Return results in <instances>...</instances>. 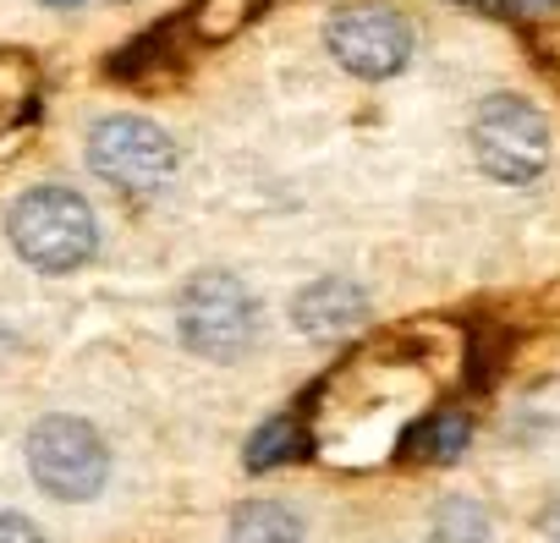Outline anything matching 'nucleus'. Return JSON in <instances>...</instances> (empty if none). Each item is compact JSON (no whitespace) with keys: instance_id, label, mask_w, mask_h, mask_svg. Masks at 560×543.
Here are the masks:
<instances>
[{"instance_id":"nucleus-11","label":"nucleus","mask_w":560,"mask_h":543,"mask_svg":"<svg viewBox=\"0 0 560 543\" xmlns=\"http://www.w3.org/2000/svg\"><path fill=\"white\" fill-rule=\"evenodd\" d=\"M462 450H467V417L462 412H440L423 428H412V439H407V456H429V461H451Z\"/></svg>"},{"instance_id":"nucleus-5","label":"nucleus","mask_w":560,"mask_h":543,"mask_svg":"<svg viewBox=\"0 0 560 543\" xmlns=\"http://www.w3.org/2000/svg\"><path fill=\"white\" fill-rule=\"evenodd\" d=\"M89 165L116 192H160L176 176V143L143 116H105L89 132Z\"/></svg>"},{"instance_id":"nucleus-8","label":"nucleus","mask_w":560,"mask_h":543,"mask_svg":"<svg viewBox=\"0 0 560 543\" xmlns=\"http://www.w3.org/2000/svg\"><path fill=\"white\" fill-rule=\"evenodd\" d=\"M231 543H303V521L280 499H253L231 521Z\"/></svg>"},{"instance_id":"nucleus-4","label":"nucleus","mask_w":560,"mask_h":543,"mask_svg":"<svg viewBox=\"0 0 560 543\" xmlns=\"http://www.w3.org/2000/svg\"><path fill=\"white\" fill-rule=\"evenodd\" d=\"M28 467H34V483L67 505H83L105 488L110 477V450L100 439L94 423L83 417H45L34 434H28Z\"/></svg>"},{"instance_id":"nucleus-16","label":"nucleus","mask_w":560,"mask_h":543,"mask_svg":"<svg viewBox=\"0 0 560 543\" xmlns=\"http://www.w3.org/2000/svg\"><path fill=\"white\" fill-rule=\"evenodd\" d=\"M511 7H516V12H533V17H538V12H555L560 0H511Z\"/></svg>"},{"instance_id":"nucleus-13","label":"nucleus","mask_w":560,"mask_h":543,"mask_svg":"<svg viewBox=\"0 0 560 543\" xmlns=\"http://www.w3.org/2000/svg\"><path fill=\"white\" fill-rule=\"evenodd\" d=\"M12 67H18V56L0 61V132H7L12 121H23V116H34V99H39L34 72H28L23 83H12Z\"/></svg>"},{"instance_id":"nucleus-9","label":"nucleus","mask_w":560,"mask_h":543,"mask_svg":"<svg viewBox=\"0 0 560 543\" xmlns=\"http://www.w3.org/2000/svg\"><path fill=\"white\" fill-rule=\"evenodd\" d=\"M429 543H489V510L478 505V499H445L440 510H434V532H429Z\"/></svg>"},{"instance_id":"nucleus-10","label":"nucleus","mask_w":560,"mask_h":543,"mask_svg":"<svg viewBox=\"0 0 560 543\" xmlns=\"http://www.w3.org/2000/svg\"><path fill=\"white\" fill-rule=\"evenodd\" d=\"M303 450H308V439H303L298 417H275V423H264V428L253 434L247 467H253V472H258V467H280V461H298Z\"/></svg>"},{"instance_id":"nucleus-14","label":"nucleus","mask_w":560,"mask_h":543,"mask_svg":"<svg viewBox=\"0 0 560 543\" xmlns=\"http://www.w3.org/2000/svg\"><path fill=\"white\" fill-rule=\"evenodd\" d=\"M0 543H45V538H39V527L28 516L7 510V516H0Z\"/></svg>"},{"instance_id":"nucleus-6","label":"nucleus","mask_w":560,"mask_h":543,"mask_svg":"<svg viewBox=\"0 0 560 543\" xmlns=\"http://www.w3.org/2000/svg\"><path fill=\"white\" fill-rule=\"evenodd\" d=\"M330 56L358 72V78H396L412 56V28L407 17L385 12V7H347L330 17Z\"/></svg>"},{"instance_id":"nucleus-17","label":"nucleus","mask_w":560,"mask_h":543,"mask_svg":"<svg viewBox=\"0 0 560 543\" xmlns=\"http://www.w3.org/2000/svg\"><path fill=\"white\" fill-rule=\"evenodd\" d=\"M45 7H78V0H45Z\"/></svg>"},{"instance_id":"nucleus-2","label":"nucleus","mask_w":560,"mask_h":543,"mask_svg":"<svg viewBox=\"0 0 560 543\" xmlns=\"http://www.w3.org/2000/svg\"><path fill=\"white\" fill-rule=\"evenodd\" d=\"M176 324H182V341L198 352V357H214V363H236L247 346H253V292L225 275V269H203L182 286V303H176Z\"/></svg>"},{"instance_id":"nucleus-15","label":"nucleus","mask_w":560,"mask_h":543,"mask_svg":"<svg viewBox=\"0 0 560 543\" xmlns=\"http://www.w3.org/2000/svg\"><path fill=\"white\" fill-rule=\"evenodd\" d=\"M538 538H544V543H560V499L544 505V516H538Z\"/></svg>"},{"instance_id":"nucleus-3","label":"nucleus","mask_w":560,"mask_h":543,"mask_svg":"<svg viewBox=\"0 0 560 543\" xmlns=\"http://www.w3.org/2000/svg\"><path fill=\"white\" fill-rule=\"evenodd\" d=\"M472 154L494 181L527 187L549 165V127L522 94H489L472 116Z\"/></svg>"},{"instance_id":"nucleus-12","label":"nucleus","mask_w":560,"mask_h":543,"mask_svg":"<svg viewBox=\"0 0 560 543\" xmlns=\"http://www.w3.org/2000/svg\"><path fill=\"white\" fill-rule=\"evenodd\" d=\"M258 7H264V0H198L187 23H192V28H198L203 39H225V34L247 28Z\"/></svg>"},{"instance_id":"nucleus-1","label":"nucleus","mask_w":560,"mask_h":543,"mask_svg":"<svg viewBox=\"0 0 560 543\" xmlns=\"http://www.w3.org/2000/svg\"><path fill=\"white\" fill-rule=\"evenodd\" d=\"M12 247L45 269V275H72L83 269L100 247V225H94V209L72 192V187H34L12 203Z\"/></svg>"},{"instance_id":"nucleus-7","label":"nucleus","mask_w":560,"mask_h":543,"mask_svg":"<svg viewBox=\"0 0 560 543\" xmlns=\"http://www.w3.org/2000/svg\"><path fill=\"white\" fill-rule=\"evenodd\" d=\"M363 314H369V297H363V286H352V281H314V286L298 292V303H292V324H298L303 335H314V341H341V335H352V330L363 324Z\"/></svg>"}]
</instances>
